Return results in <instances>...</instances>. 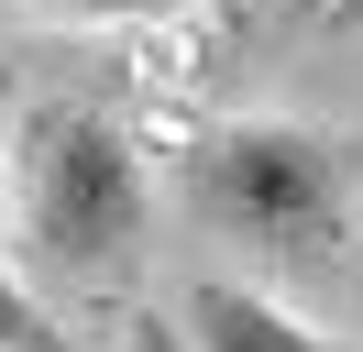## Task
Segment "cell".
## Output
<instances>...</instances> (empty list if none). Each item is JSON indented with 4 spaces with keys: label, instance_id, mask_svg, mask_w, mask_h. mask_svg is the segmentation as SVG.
<instances>
[{
    "label": "cell",
    "instance_id": "obj_4",
    "mask_svg": "<svg viewBox=\"0 0 363 352\" xmlns=\"http://www.w3.org/2000/svg\"><path fill=\"white\" fill-rule=\"evenodd\" d=\"M0 352H67V330L45 319V297H33L11 264H0Z\"/></svg>",
    "mask_w": 363,
    "mask_h": 352
},
{
    "label": "cell",
    "instance_id": "obj_6",
    "mask_svg": "<svg viewBox=\"0 0 363 352\" xmlns=\"http://www.w3.org/2000/svg\"><path fill=\"white\" fill-rule=\"evenodd\" d=\"M133 352H187V319H133Z\"/></svg>",
    "mask_w": 363,
    "mask_h": 352
},
{
    "label": "cell",
    "instance_id": "obj_8",
    "mask_svg": "<svg viewBox=\"0 0 363 352\" xmlns=\"http://www.w3.org/2000/svg\"><path fill=\"white\" fill-rule=\"evenodd\" d=\"M330 11H341V22H363V0H330Z\"/></svg>",
    "mask_w": 363,
    "mask_h": 352
},
{
    "label": "cell",
    "instance_id": "obj_2",
    "mask_svg": "<svg viewBox=\"0 0 363 352\" xmlns=\"http://www.w3.org/2000/svg\"><path fill=\"white\" fill-rule=\"evenodd\" d=\"M352 176L363 154L319 121H209L187 132L177 187L220 242H253L275 264H330L352 231Z\"/></svg>",
    "mask_w": 363,
    "mask_h": 352
},
{
    "label": "cell",
    "instance_id": "obj_1",
    "mask_svg": "<svg viewBox=\"0 0 363 352\" xmlns=\"http://www.w3.org/2000/svg\"><path fill=\"white\" fill-rule=\"evenodd\" d=\"M11 198H23V242L55 286H111L133 264L155 187H143V143L121 110L99 99H33L23 143H11Z\"/></svg>",
    "mask_w": 363,
    "mask_h": 352
},
{
    "label": "cell",
    "instance_id": "obj_9",
    "mask_svg": "<svg viewBox=\"0 0 363 352\" xmlns=\"http://www.w3.org/2000/svg\"><path fill=\"white\" fill-rule=\"evenodd\" d=\"M253 11H264V0H253Z\"/></svg>",
    "mask_w": 363,
    "mask_h": 352
},
{
    "label": "cell",
    "instance_id": "obj_5",
    "mask_svg": "<svg viewBox=\"0 0 363 352\" xmlns=\"http://www.w3.org/2000/svg\"><path fill=\"white\" fill-rule=\"evenodd\" d=\"M0 11H33V22H177L187 0H0Z\"/></svg>",
    "mask_w": 363,
    "mask_h": 352
},
{
    "label": "cell",
    "instance_id": "obj_3",
    "mask_svg": "<svg viewBox=\"0 0 363 352\" xmlns=\"http://www.w3.org/2000/svg\"><path fill=\"white\" fill-rule=\"evenodd\" d=\"M177 319H187V352H352V341L308 330L297 308H275L264 286H242V275H199Z\"/></svg>",
    "mask_w": 363,
    "mask_h": 352
},
{
    "label": "cell",
    "instance_id": "obj_7",
    "mask_svg": "<svg viewBox=\"0 0 363 352\" xmlns=\"http://www.w3.org/2000/svg\"><path fill=\"white\" fill-rule=\"evenodd\" d=\"M242 11H253V0H209V22H242Z\"/></svg>",
    "mask_w": 363,
    "mask_h": 352
}]
</instances>
